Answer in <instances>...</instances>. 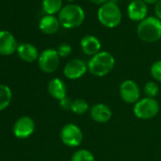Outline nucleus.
I'll return each mask as SVG.
<instances>
[{"instance_id":"f257e3e1","label":"nucleus","mask_w":161,"mask_h":161,"mask_svg":"<svg viewBox=\"0 0 161 161\" xmlns=\"http://www.w3.org/2000/svg\"><path fill=\"white\" fill-rule=\"evenodd\" d=\"M115 63V58L110 52L100 51L88 61V72L95 77H104L114 69Z\"/></svg>"},{"instance_id":"f03ea898","label":"nucleus","mask_w":161,"mask_h":161,"mask_svg":"<svg viewBox=\"0 0 161 161\" xmlns=\"http://www.w3.org/2000/svg\"><path fill=\"white\" fill-rule=\"evenodd\" d=\"M85 12L82 7L76 4L64 6L59 13V22L64 29H75L85 21Z\"/></svg>"},{"instance_id":"7ed1b4c3","label":"nucleus","mask_w":161,"mask_h":161,"mask_svg":"<svg viewBox=\"0 0 161 161\" xmlns=\"http://www.w3.org/2000/svg\"><path fill=\"white\" fill-rule=\"evenodd\" d=\"M137 36L146 43H153L161 38V20L157 17H146L139 22L136 29Z\"/></svg>"},{"instance_id":"20e7f679","label":"nucleus","mask_w":161,"mask_h":161,"mask_svg":"<svg viewBox=\"0 0 161 161\" xmlns=\"http://www.w3.org/2000/svg\"><path fill=\"white\" fill-rule=\"evenodd\" d=\"M100 23L109 29L116 28L121 21V13L118 5L114 2H107L102 5L98 11Z\"/></svg>"},{"instance_id":"39448f33","label":"nucleus","mask_w":161,"mask_h":161,"mask_svg":"<svg viewBox=\"0 0 161 161\" xmlns=\"http://www.w3.org/2000/svg\"><path fill=\"white\" fill-rule=\"evenodd\" d=\"M160 106L155 99L145 97L134 104L133 113L139 119H151L158 114Z\"/></svg>"},{"instance_id":"423d86ee","label":"nucleus","mask_w":161,"mask_h":161,"mask_svg":"<svg viewBox=\"0 0 161 161\" xmlns=\"http://www.w3.org/2000/svg\"><path fill=\"white\" fill-rule=\"evenodd\" d=\"M60 137L65 146L75 148L82 144L84 140V133L78 125L74 123H67L61 129Z\"/></svg>"},{"instance_id":"0eeeda50","label":"nucleus","mask_w":161,"mask_h":161,"mask_svg":"<svg viewBox=\"0 0 161 161\" xmlns=\"http://www.w3.org/2000/svg\"><path fill=\"white\" fill-rule=\"evenodd\" d=\"M60 64V56L56 49L47 48L43 50L38 58V65L40 69L46 73H53Z\"/></svg>"},{"instance_id":"6e6552de","label":"nucleus","mask_w":161,"mask_h":161,"mask_svg":"<svg viewBox=\"0 0 161 161\" xmlns=\"http://www.w3.org/2000/svg\"><path fill=\"white\" fill-rule=\"evenodd\" d=\"M120 99L128 104H135L140 100V89L133 80H125L119 86Z\"/></svg>"},{"instance_id":"1a4fd4ad","label":"nucleus","mask_w":161,"mask_h":161,"mask_svg":"<svg viewBox=\"0 0 161 161\" xmlns=\"http://www.w3.org/2000/svg\"><path fill=\"white\" fill-rule=\"evenodd\" d=\"M88 71L87 64L80 59H72L64 67V75L68 80H78L85 76Z\"/></svg>"},{"instance_id":"9d476101","label":"nucleus","mask_w":161,"mask_h":161,"mask_svg":"<svg viewBox=\"0 0 161 161\" xmlns=\"http://www.w3.org/2000/svg\"><path fill=\"white\" fill-rule=\"evenodd\" d=\"M35 130L34 120L28 116L19 118L14 124L13 131L17 138L25 139L30 137Z\"/></svg>"},{"instance_id":"9b49d317","label":"nucleus","mask_w":161,"mask_h":161,"mask_svg":"<svg viewBox=\"0 0 161 161\" xmlns=\"http://www.w3.org/2000/svg\"><path fill=\"white\" fill-rule=\"evenodd\" d=\"M17 42L12 32L0 31V55H12L17 50Z\"/></svg>"},{"instance_id":"f8f14e48","label":"nucleus","mask_w":161,"mask_h":161,"mask_svg":"<svg viewBox=\"0 0 161 161\" xmlns=\"http://www.w3.org/2000/svg\"><path fill=\"white\" fill-rule=\"evenodd\" d=\"M90 118L98 123H106L108 122L113 116L111 108L104 103L94 104L90 108Z\"/></svg>"},{"instance_id":"ddd939ff","label":"nucleus","mask_w":161,"mask_h":161,"mask_svg":"<svg viewBox=\"0 0 161 161\" xmlns=\"http://www.w3.org/2000/svg\"><path fill=\"white\" fill-rule=\"evenodd\" d=\"M128 16L133 21L141 22L146 18L148 8L147 5L142 0H133L128 6Z\"/></svg>"},{"instance_id":"4468645a","label":"nucleus","mask_w":161,"mask_h":161,"mask_svg":"<svg viewBox=\"0 0 161 161\" xmlns=\"http://www.w3.org/2000/svg\"><path fill=\"white\" fill-rule=\"evenodd\" d=\"M47 91L53 99L59 102L67 97L66 86L64 80L59 78H53L49 80L47 84Z\"/></svg>"},{"instance_id":"2eb2a0df","label":"nucleus","mask_w":161,"mask_h":161,"mask_svg":"<svg viewBox=\"0 0 161 161\" xmlns=\"http://www.w3.org/2000/svg\"><path fill=\"white\" fill-rule=\"evenodd\" d=\"M80 47L85 54L93 57L101 51L102 44L97 37L93 35H86L80 40Z\"/></svg>"},{"instance_id":"dca6fc26","label":"nucleus","mask_w":161,"mask_h":161,"mask_svg":"<svg viewBox=\"0 0 161 161\" xmlns=\"http://www.w3.org/2000/svg\"><path fill=\"white\" fill-rule=\"evenodd\" d=\"M16 52L19 58L27 63H33L34 61L38 60L40 55L38 53L37 48L33 45L29 43H23L18 45Z\"/></svg>"},{"instance_id":"f3484780","label":"nucleus","mask_w":161,"mask_h":161,"mask_svg":"<svg viewBox=\"0 0 161 161\" xmlns=\"http://www.w3.org/2000/svg\"><path fill=\"white\" fill-rule=\"evenodd\" d=\"M59 19L56 18L54 15H46L44 16L39 23V29L45 34L51 35L58 31L60 28Z\"/></svg>"},{"instance_id":"a211bd4d","label":"nucleus","mask_w":161,"mask_h":161,"mask_svg":"<svg viewBox=\"0 0 161 161\" xmlns=\"http://www.w3.org/2000/svg\"><path fill=\"white\" fill-rule=\"evenodd\" d=\"M42 8L47 15H53L63 9V0H43Z\"/></svg>"},{"instance_id":"6ab92c4d","label":"nucleus","mask_w":161,"mask_h":161,"mask_svg":"<svg viewBox=\"0 0 161 161\" xmlns=\"http://www.w3.org/2000/svg\"><path fill=\"white\" fill-rule=\"evenodd\" d=\"M13 92L11 88L3 84H0V111L5 110L12 103Z\"/></svg>"},{"instance_id":"aec40b11","label":"nucleus","mask_w":161,"mask_h":161,"mask_svg":"<svg viewBox=\"0 0 161 161\" xmlns=\"http://www.w3.org/2000/svg\"><path fill=\"white\" fill-rule=\"evenodd\" d=\"M89 110V104L84 99H74L72 100V104L70 111L76 115H84Z\"/></svg>"},{"instance_id":"412c9836","label":"nucleus","mask_w":161,"mask_h":161,"mask_svg":"<svg viewBox=\"0 0 161 161\" xmlns=\"http://www.w3.org/2000/svg\"><path fill=\"white\" fill-rule=\"evenodd\" d=\"M70 161H95V156L87 149H80L72 154Z\"/></svg>"},{"instance_id":"4be33fe9","label":"nucleus","mask_w":161,"mask_h":161,"mask_svg":"<svg viewBox=\"0 0 161 161\" xmlns=\"http://www.w3.org/2000/svg\"><path fill=\"white\" fill-rule=\"evenodd\" d=\"M144 93L147 98L154 99L159 93V86L155 82H148L144 86Z\"/></svg>"},{"instance_id":"5701e85b","label":"nucleus","mask_w":161,"mask_h":161,"mask_svg":"<svg viewBox=\"0 0 161 161\" xmlns=\"http://www.w3.org/2000/svg\"><path fill=\"white\" fill-rule=\"evenodd\" d=\"M152 77L156 80V82L161 83V60L154 62L150 69Z\"/></svg>"},{"instance_id":"b1692460","label":"nucleus","mask_w":161,"mask_h":161,"mask_svg":"<svg viewBox=\"0 0 161 161\" xmlns=\"http://www.w3.org/2000/svg\"><path fill=\"white\" fill-rule=\"evenodd\" d=\"M56 50H57V52H58L60 58H65V57L69 56V55L71 54V52H72L71 46L68 45V44H65V43L61 44V45L58 47V48H57Z\"/></svg>"},{"instance_id":"393cba45","label":"nucleus","mask_w":161,"mask_h":161,"mask_svg":"<svg viewBox=\"0 0 161 161\" xmlns=\"http://www.w3.org/2000/svg\"><path fill=\"white\" fill-rule=\"evenodd\" d=\"M60 106L62 109L64 110H70L71 108V104H72V100L68 97H65L64 99H63L62 101L59 102Z\"/></svg>"},{"instance_id":"a878e982","label":"nucleus","mask_w":161,"mask_h":161,"mask_svg":"<svg viewBox=\"0 0 161 161\" xmlns=\"http://www.w3.org/2000/svg\"><path fill=\"white\" fill-rule=\"evenodd\" d=\"M154 13L156 14V17L161 20V0L155 4V7H154Z\"/></svg>"},{"instance_id":"bb28decb","label":"nucleus","mask_w":161,"mask_h":161,"mask_svg":"<svg viewBox=\"0 0 161 161\" xmlns=\"http://www.w3.org/2000/svg\"><path fill=\"white\" fill-rule=\"evenodd\" d=\"M90 1L94 4H97V5H103V4L107 3L108 0H90Z\"/></svg>"},{"instance_id":"cd10ccee","label":"nucleus","mask_w":161,"mask_h":161,"mask_svg":"<svg viewBox=\"0 0 161 161\" xmlns=\"http://www.w3.org/2000/svg\"><path fill=\"white\" fill-rule=\"evenodd\" d=\"M146 4H156L159 0H142Z\"/></svg>"},{"instance_id":"c85d7f7f","label":"nucleus","mask_w":161,"mask_h":161,"mask_svg":"<svg viewBox=\"0 0 161 161\" xmlns=\"http://www.w3.org/2000/svg\"><path fill=\"white\" fill-rule=\"evenodd\" d=\"M116 1L117 0H111V2H114V3H116Z\"/></svg>"},{"instance_id":"c756f323","label":"nucleus","mask_w":161,"mask_h":161,"mask_svg":"<svg viewBox=\"0 0 161 161\" xmlns=\"http://www.w3.org/2000/svg\"><path fill=\"white\" fill-rule=\"evenodd\" d=\"M66 1H69V2H71V1H73V0H66Z\"/></svg>"}]
</instances>
